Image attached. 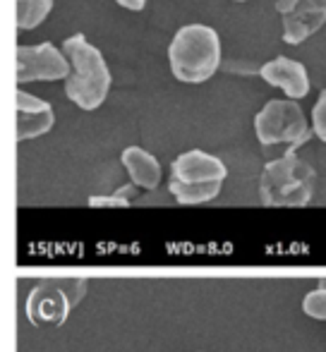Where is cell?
<instances>
[{
    "instance_id": "6da1fadb",
    "label": "cell",
    "mask_w": 326,
    "mask_h": 352,
    "mask_svg": "<svg viewBox=\"0 0 326 352\" xmlns=\"http://www.w3.org/2000/svg\"><path fill=\"white\" fill-rule=\"evenodd\" d=\"M63 53L72 65L70 77L65 79V96L82 111H96L111 91V72L101 51L91 46L84 34H72L63 43Z\"/></svg>"
},
{
    "instance_id": "7a4b0ae2",
    "label": "cell",
    "mask_w": 326,
    "mask_h": 352,
    "mask_svg": "<svg viewBox=\"0 0 326 352\" xmlns=\"http://www.w3.org/2000/svg\"><path fill=\"white\" fill-rule=\"evenodd\" d=\"M168 63L177 82H206L221 65L219 34L206 24H187L173 36L168 46Z\"/></svg>"
},
{
    "instance_id": "3957f363",
    "label": "cell",
    "mask_w": 326,
    "mask_h": 352,
    "mask_svg": "<svg viewBox=\"0 0 326 352\" xmlns=\"http://www.w3.org/2000/svg\"><path fill=\"white\" fill-rule=\"evenodd\" d=\"M312 166L295 153L266 163L259 180V197L264 206H307L314 195Z\"/></svg>"
},
{
    "instance_id": "277c9868",
    "label": "cell",
    "mask_w": 326,
    "mask_h": 352,
    "mask_svg": "<svg viewBox=\"0 0 326 352\" xmlns=\"http://www.w3.org/2000/svg\"><path fill=\"white\" fill-rule=\"evenodd\" d=\"M84 295L87 283L82 278L41 280L27 297V316L34 326H63Z\"/></svg>"
},
{
    "instance_id": "5b68a950",
    "label": "cell",
    "mask_w": 326,
    "mask_h": 352,
    "mask_svg": "<svg viewBox=\"0 0 326 352\" xmlns=\"http://www.w3.org/2000/svg\"><path fill=\"white\" fill-rule=\"evenodd\" d=\"M254 135H257V140H259V144H264V146L285 144L288 153H295V148H298L300 144H305L309 140V127L298 103L274 98V101H269L257 113Z\"/></svg>"
},
{
    "instance_id": "8992f818",
    "label": "cell",
    "mask_w": 326,
    "mask_h": 352,
    "mask_svg": "<svg viewBox=\"0 0 326 352\" xmlns=\"http://www.w3.org/2000/svg\"><path fill=\"white\" fill-rule=\"evenodd\" d=\"M70 63L65 53L58 51L53 43L17 48V82H56L70 77Z\"/></svg>"
},
{
    "instance_id": "52a82bcc",
    "label": "cell",
    "mask_w": 326,
    "mask_h": 352,
    "mask_svg": "<svg viewBox=\"0 0 326 352\" xmlns=\"http://www.w3.org/2000/svg\"><path fill=\"white\" fill-rule=\"evenodd\" d=\"M276 12L283 19V41L298 46L326 24V0H276Z\"/></svg>"
},
{
    "instance_id": "ba28073f",
    "label": "cell",
    "mask_w": 326,
    "mask_h": 352,
    "mask_svg": "<svg viewBox=\"0 0 326 352\" xmlns=\"http://www.w3.org/2000/svg\"><path fill=\"white\" fill-rule=\"evenodd\" d=\"M226 175L224 161L199 148L180 153L171 166V180L180 185H224Z\"/></svg>"
},
{
    "instance_id": "9c48e42d",
    "label": "cell",
    "mask_w": 326,
    "mask_h": 352,
    "mask_svg": "<svg viewBox=\"0 0 326 352\" xmlns=\"http://www.w3.org/2000/svg\"><path fill=\"white\" fill-rule=\"evenodd\" d=\"M56 125L51 103L32 96L27 91H17V140H36V137L51 132Z\"/></svg>"
},
{
    "instance_id": "30bf717a",
    "label": "cell",
    "mask_w": 326,
    "mask_h": 352,
    "mask_svg": "<svg viewBox=\"0 0 326 352\" xmlns=\"http://www.w3.org/2000/svg\"><path fill=\"white\" fill-rule=\"evenodd\" d=\"M259 74L271 87L283 89L290 98H305L309 94L307 70H305L303 63L293 60V58H274L266 65H261Z\"/></svg>"
},
{
    "instance_id": "8fae6325",
    "label": "cell",
    "mask_w": 326,
    "mask_h": 352,
    "mask_svg": "<svg viewBox=\"0 0 326 352\" xmlns=\"http://www.w3.org/2000/svg\"><path fill=\"white\" fill-rule=\"evenodd\" d=\"M120 158L122 166L130 173L132 185L142 187V190H156L161 185V163L149 151L140 146H127Z\"/></svg>"
},
{
    "instance_id": "7c38bea8",
    "label": "cell",
    "mask_w": 326,
    "mask_h": 352,
    "mask_svg": "<svg viewBox=\"0 0 326 352\" xmlns=\"http://www.w3.org/2000/svg\"><path fill=\"white\" fill-rule=\"evenodd\" d=\"M221 187L224 185H180V182L168 180V192L175 197L177 204H204V201H211L219 197Z\"/></svg>"
},
{
    "instance_id": "4fadbf2b",
    "label": "cell",
    "mask_w": 326,
    "mask_h": 352,
    "mask_svg": "<svg viewBox=\"0 0 326 352\" xmlns=\"http://www.w3.org/2000/svg\"><path fill=\"white\" fill-rule=\"evenodd\" d=\"M53 0H17V29L27 32L43 22L51 14Z\"/></svg>"
},
{
    "instance_id": "5bb4252c",
    "label": "cell",
    "mask_w": 326,
    "mask_h": 352,
    "mask_svg": "<svg viewBox=\"0 0 326 352\" xmlns=\"http://www.w3.org/2000/svg\"><path fill=\"white\" fill-rule=\"evenodd\" d=\"M303 311L309 319L326 321V287H317V290L307 292L303 300Z\"/></svg>"
},
{
    "instance_id": "9a60e30c",
    "label": "cell",
    "mask_w": 326,
    "mask_h": 352,
    "mask_svg": "<svg viewBox=\"0 0 326 352\" xmlns=\"http://www.w3.org/2000/svg\"><path fill=\"white\" fill-rule=\"evenodd\" d=\"M312 125L314 132L322 142H326V89L319 94L317 103H314V111H312Z\"/></svg>"
},
{
    "instance_id": "2e32d148",
    "label": "cell",
    "mask_w": 326,
    "mask_h": 352,
    "mask_svg": "<svg viewBox=\"0 0 326 352\" xmlns=\"http://www.w3.org/2000/svg\"><path fill=\"white\" fill-rule=\"evenodd\" d=\"M89 206H96V209H125V206H130V201L127 199H120V197L111 195V197H91L89 199Z\"/></svg>"
},
{
    "instance_id": "e0dca14e",
    "label": "cell",
    "mask_w": 326,
    "mask_h": 352,
    "mask_svg": "<svg viewBox=\"0 0 326 352\" xmlns=\"http://www.w3.org/2000/svg\"><path fill=\"white\" fill-rule=\"evenodd\" d=\"M120 8H125V10H132V12H140V10H144V5H146V0H116Z\"/></svg>"
},
{
    "instance_id": "ac0fdd59",
    "label": "cell",
    "mask_w": 326,
    "mask_h": 352,
    "mask_svg": "<svg viewBox=\"0 0 326 352\" xmlns=\"http://www.w3.org/2000/svg\"><path fill=\"white\" fill-rule=\"evenodd\" d=\"M137 185H125V187H120V190L116 192V197H120V199H127L130 201L132 197H137V190H135Z\"/></svg>"
},
{
    "instance_id": "d6986e66",
    "label": "cell",
    "mask_w": 326,
    "mask_h": 352,
    "mask_svg": "<svg viewBox=\"0 0 326 352\" xmlns=\"http://www.w3.org/2000/svg\"><path fill=\"white\" fill-rule=\"evenodd\" d=\"M235 3H245V0H235Z\"/></svg>"
}]
</instances>
